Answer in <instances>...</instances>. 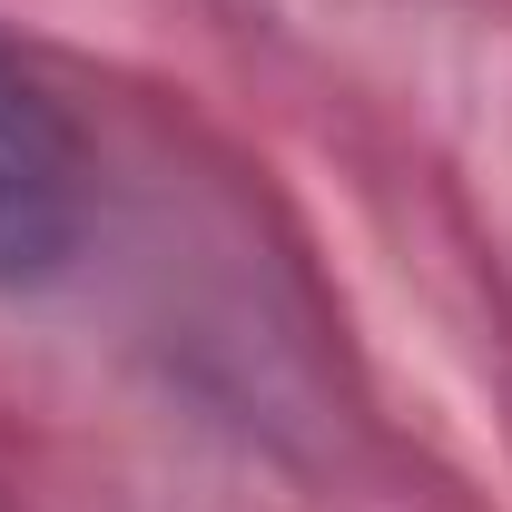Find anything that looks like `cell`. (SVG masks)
Segmentation results:
<instances>
[{
  "instance_id": "cell-1",
  "label": "cell",
  "mask_w": 512,
  "mask_h": 512,
  "mask_svg": "<svg viewBox=\"0 0 512 512\" xmlns=\"http://www.w3.org/2000/svg\"><path fill=\"white\" fill-rule=\"evenodd\" d=\"M79 237V138L50 89L0 50V286L50 276Z\"/></svg>"
}]
</instances>
